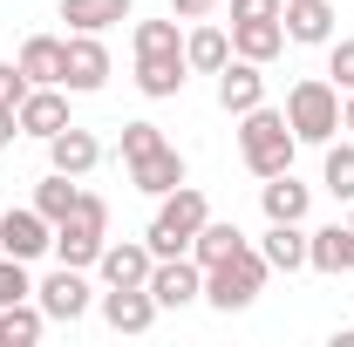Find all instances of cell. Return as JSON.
Wrapping results in <instances>:
<instances>
[{
  "label": "cell",
  "instance_id": "6da1fadb",
  "mask_svg": "<svg viewBox=\"0 0 354 347\" xmlns=\"http://www.w3.org/2000/svg\"><path fill=\"white\" fill-rule=\"evenodd\" d=\"M293 150H300V136L286 123V109H245L239 116V157H245V171L252 177H279L293 171Z\"/></svg>",
  "mask_w": 354,
  "mask_h": 347
},
{
  "label": "cell",
  "instance_id": "7a4b0ae2",
  "mask_svg": "<svg viewBox=\"0 0 354 347\" xmlns=\"http://www.w3.org/2000/svg\"><path fill=\"white\" fill-rule=\"evenodd\" d=\"M205 218H212V205H205V191L177 184V191H164V198H157V218H150L143 245H150L157 259H177V252H191V238L205 232Z\"/></svg>",
  "mask_w": 354,
  "mask_h": 347
},
{
  "label": "cell",
  "instance_id": "3957f363",
  "mask_svg": "<svg viewBox=\"0 0 354 347\" xmlns=\"http://www.w3.org/2000/svg\"><path fill=\"white\" fill-rule=\"evenodd\" d=\"M266 252L259 245H239L232 259H218V265H205V300L218 306V313H245V306L266 293Z\"/></svg>",
  "mask_w": 354,
  "mask_h": 347
},
{
  "label": "cell",
  "instance_id": "277c9868",
  "mask_svg": "<svg viewBox=\"0 0 354 347\" xmlns=\"http://www.w3.org/2000/svg\"><path fill=\"white\" fill-rule=\"evenodd\" d=\"M286 123L300 143H334L341 136V88L327 75H307V82L286 88Z\"/></svg>",
  "mask_w": 354,
  "mask_h": 347
},
{
  "label": "cell",
  "instance_id": "5b68a950",
  "mask_svg": "<svg viewBox=\"0 0 354 347\" xmlns=\"http://www.w3.org/2000/svg\"><path fill=\"white\" fill-rule=\"evenodd\" d=\"M102 245H109V205H102L95 191H82V198H75V212L55 225V259L88 272V265L102 259Z\"/></svg>",
  "mask_w": 354,
  "mask_h": 347
},
{
  "label": "cell",
  "instance_id": "8992f818",
  "mask_svg": "<svg viewBox=\"0 0 354 347\" xmlns=\"http://www.w3.org/2000/svg\"><path fill=\"white\" fill-rule=\"evenodd\" d=\"M0 252H7V259H41V252H55V225H48L35 205L0 212Z\"/></svg>",
  "mask_w": 354,
  "mask_h": 347
},
{
  "label": "cell",
  "instance_id": "52a82bcc",
  "mask_svg": "<svg viewBox=\"0 0 354 347\" xmlns=\"http://www.w3.org/2000/svg\"><path fill=\"white\" fill-rule=\"evenodd\" d=\"M150 300H157V306H191V300H205V265L191 259V252L157 259V265H150Z\"/></svg>",
  "mask_w": 354,
  "mask_h": 347
},
{
  "label": "cell",
  "instance_id": "ba28073f",
  "mask_svg": "<svg viewBox=\"0 0 354 347\" xmlns=\"http://www.w3.org/2000/svg\"><path fill=\"white\" fill-rule=\"evenodd\" d=\"M102 82H109V48H102V35H68L62 88H68V95H95Z\"/></svg>",
  "mask_w": 354,
  "mask_h": 347
},
{
  "label": "cell",
  "instance_id": "9c48e42d",
  "mask_svg": "<svg viewBox=\"0 0 354 347\" xmlns=\"http://www.w3.org/2000/svg\"><path fill=\"white\" fill-rule=\"evenodd\" d=\"M35 300H41L48 320H68V327H75V320L88 313V279H82V265H55L41 286H35Z\"/></svg>",
  "mask_w": 354,
  "mask_h": 347
},
{
  "label": "cell",
  "instance_id": "30bf717a",
  "mask_svg": "<svg viewBox=\"0 0 354 347\" xmlns=\"http://www.w3.org/2000/svg\"><path fill=\"white\" fill-rule=\"evenodd\" d=\"M184 82H191V62H184V48L136 55V88H143L150 102H171V95H184Z\"/></svg>",
  "mask_w": 354,
  "mask_h": 347
},
{
  "label": "cell",
  "instance_id": "8fae6325",
  "mask_svg": "<svg viewBox=\"0 0 354 347\" xmlns=\"http://www.w3.org/2000/svg\"><path fill=\"white\" fill-rule=\"evenodd\" d=\"M150 265H157V252L143 238H116V245H102L95 272H102V286H150Z\"/></svg>",
  "mask_w": 354,
  "mask_h": 347
},
{
  "label": "cell",
  "instance_id": "7c38bea8",
  "mask_svg": "<svg viewBox=\"0 0 354 347\" xmlns=\"http://www.w3.org/2000/svg\"><path fill=\"white\" fill-rule=\"evenodd\" d=\"M266 102V75H259V62H245V55H232L218 68V109L225 116H245V109H259Z\"/></svg>",
  "mask_w": 354,
  "mask_h": 347
},
{
  "label": "cell",
  "instance_id": "4fadbf2b",
  "mask_svg": "<svg viewBox=\"0 0 354 347\" xmlns=\"http://www.w3.org/2000/svg\"><path fill=\"white\" fill-rule=\"evenodd\" d=\"M157 313H164V306L150 300V286H109V293H102V320H109L116 334H150Z\"/></svg>",
  "mask_w": 354,
  "mask_h": 347
},
{
  "label": "cell",
  "instance_id": "5bb4252c",
  "mask_svg": "<svg viewBox=\"0 0 354 347\" xmlns=\"http://www.w3.org/2000/svg\"><path fill=\"white\" fill-rule=\"evenodd\" d=\"M102 164V143H95V130H55L48 136V171H68V177H88Z\"/></svg>",
  "mask_w": 354,
  "mask_h": 347
},
{
  "label": "cell",
  "instance_id": "9a60e30c",
  "mask_svg": "<svg viewBox=\"0 0 354 347\" xmlns=\"http://www.w3.org/2000/svg\"><path fill=\"white\" fill-rule=\"evenodd\" d=\"M14 62H21V75H28L35 88H62V62H68V41H62V35H28Z\"/></svg>",
  "mask_w": 354,
  "mask_h": 347
},
{
  "label": "cell",
  "instance_id": "2e32d148",
  "mask_svg": "<svg viewBox=\"0 0 354 347\" xmlns=\"http://www.w3.org/2000/svg\"><path fill=\"white\" fill-rule=\"evenodd\" d=\"M279 28H286V41H300V48H327L334 41V7L327 0H286Z\"/></svg>",
  "mask_w": 354,
  "mask_h": 347
},
{
  "label": "cell",
  "instance_id": "e0dca14e",
  "mask_svg": "<svg viewBox=\"0 0 354 347\" xmlns=\"http://www.w3.org/2000/svg\"><path fill=\"white\" fill-rule=\"evenodd\" d=\"M21 116V136H55V130H68V88H28V102L14 109Z\"/></svg>",
  "mask_w": 354,
  "mask_h": 347
},
{
  "label": "cell",
  "instance_id": "ac0fdd59",
  "mask_svg": "<svg viewBox=\"0 0 354 347\" xmlns=\"http://www.w3.org/2000/svg\"><path fill=\"white\" fill-rule=\"evenodd\" d=\"M259 205H266V225H300V218H307V205H313V191H307L293 171H279V177H266Z\"/></svg>",
  "mask_w": 354,
  "mask_h": 347
},
{
  "label": "cell",
  "instance_id": "d6986e66",
  "mask_svg": "<svg viewBox=\"0 0 354 347\" xmlns=\"http://www.w3.org/2000/svg\"><path fill=\"white\" fill-rule=\"evenodd\" d=\"M130 184H136V191H150V198H164V191L184 184V157H177L171 143H157V150H143V157L130 164Z\"/></svg>",
  "mask_w": 354,
  "mask_h": 347
},
{
  "label": "cell",
  "instance_id": "ffe728a7",
  "mask_svg": "<svg viewBox=\"0 0 354 347\" xmlns=\"http://www.w3.org/2000/svg\"><path fill=\"white\" fill-rule=\"evenodd\" d=\"M136 0H62V21L68 35H109L116 21H130Z\"/></svg>",
  "mask_w": 354,
  "mask_h": 347
},
{
  "label": "cell",
  "instance_id": "44dd1931",
  "mask_svg": "<svg viewBox=\"0 0 354 347\" xmlns=\"http://www.w3.org/2000/svg\"><path fill=\"white\" fill-rule=\"evenodd\" d=\"M307 265H313V272H354V232H348V225H320V232H307Z\"/></svg>",
  "mask_w": 354,
  "mask_h": 347
},
{
  "label": "cell",
  "instance_id": "7402d4cb",
  "mask_svg": "<svg viewBox=\"0 0 354 347\" xmlns=\"http://www.w3.org/2000/svg\"><path fill=\"white\" fill-rule=\"evenodd\" d=\"M184 62H191V75H218L225 62H232V35L212 28V21L191 28V35H184Z\"/></svg>",
  "mask_w": 354,
  "mask_h": 347
},
{
  "label": "cell",
  "instance_id": "603a6c76",
  "mask_svg": "<svg viewBox=\"0 0 354 347\" xmlns=\"http://www.w3.org/2000/svg\"><path fill=\"white\" fill-rule=\"evenodd\" d=\"M279 48H286V28L279 21H232V55H245V62L266 68Z\"/></svg>",
  "mask_w": 354,
  "mask_h": 347
},
{
  "label": "cell",
  "instance_id": "cb8c5ba5",
  "mask_svg": "<svg viewBox=\"0 0 354 347\" xmlns=\"http://www.w3.org/2000/svg\"><path fill=\"white\" fill-rule=\"evenodd\" d=\"M259 252H266L272 272H300V265H307V232H300V225H266Z\"/></svg>",
  "mask_w": 354,
  "mask_h": 347
},
{
  "label": "cell",
  "instance_id": "d4e9b609",
  "mask_svg": "<svg viewBox=\"0 0 354 347\" xmlns=\"http://www.w3.org/2000/svg\"><path fill=\"white\" fill-rule=\"evenodd\" d=\"M41 327H48L41 300H14V306H0V341H7V347H35V341H41Z\"/></svg>",
  "mask_w": 354,
  "mask_h": 347
},
{
  "label": "cell",
  "instance_id": "484cf974",
  "mask_svg": "<svg viewBox=\"0 0 354 347\" xmlns=\"http://www.w3.org/2000/svg\"><path fill=\"white\" fill-rule=\"evenodd\" d=\"M75 198H82V184H75L68 171H48L41 184H35V212H41L48 225H62V218L75 212Z\"/></svg>",
  "mask_w": 354,
  "mask_h": 347
},
{
  "label": "cell",
  "instance_id": "4316f807",
  "mask_svg": "<svg viewBox=\"0 0 354 347\" xmlns=\"http://www.w3.org/2000/svg\"><path fill=\"white\" fill-rule=\"evenodd\" d=\"M239 245H245V232H239V225H225V218H205V232L191 238V259H198V265H218V259H232Z\"/></svg>",
  "mask_w": 354,
  "mask_h": 347
},
{
  "label": "cell",
  "instance_id": "83f0119b",
  "mask_svg": "<svg viewBox=\"0 0 354 347\" xmlns=\"http://www.w3.org/2000/svg\"><path fill=\"white\" fill-rule=\"evenodd\" d=\"M320 184H327L341 205H354V143H327V171H320Z\"/></svg>",
  "mask_w": 354,
  "mask_h": 347
},
{
  "label": "cell",
  "instance_id": "f1b7e54d",
  "mask_svg": "<svg viewBox=\"0 0 354 347\" xmlns=\"http://www.w3.org/2000/svg\"><path fill=\"white\" fill-rule=\"evenodd\" d=\"M164 48H184L177 14H171V21H136V55H164Z\"/></svg>",
  "mask_w": 354,
  "mask_h": 347
},
{
  "label": "cell",
  "instance_id": "f546056e",
  "mask_svg": "<svg viewBox=\"0 0 354 347\" xmlns=\"http://www.w3.org/2000/svg\"><path fill=\"white\" fill-rule=\"evenodd\" d=\"M14 300H35V279H28V259L0 252V306H14Z\"/></svg>",
  "mask_w": 354,
  "mask_h": 347
},
{
  "label": "cell",
  "instance_id": "4dcf8cb0",
  "mask_svg": "<svg viewBox=\"0 0 354 347\" xmlns=\"http://www.w3.org/2000/svg\"><path fill=\"white\" fill-rule=\"evenodd\" d=\"M327 82L354 95V41H327Z\"/></svg>",
  "mask_w": 354,
  "mask_h": 347
},
{
  "label": "cell",
  "instance_id": "1f68e13d",
  "mask_svg": "<svg viewBox=\"0 0 354 347\" xmlns=\"http://www.w3.org/2000/svg\"><path fill=\"white\" fill-rule=\"evenodd\" d=\"M157 143H164L157 123H123V164H136V157H143V150H157Z\"/></svg>",
  "mask_w": 354,
  "mask_h": 347
},
{
  "label": "cell",
  "instance_id": "d6a6232c",
  "mask_svg": "<svg viewBox=\"0 0 354 347\" xmlns=\"http://www.w3.org/2000/svg\"><path fill=\"white\" fill-rule=\"evenodd\" d=\"M28 75H21V62H0V109H21V102H28Z\"/></svg>",
  "mask_w": 354,
  "mask_h": 347
},
{
  "label": "cell",
  "instance_id": "836d02e7",
  "mask_svg": "<svg viewBox=\"0 0 354 347\" xmlns=\"http://www.w3.org/2000/svg\"><path fill=\"white\" fill-rule=\"evenodd\" d=\"M232 7V21H279L286 14V0H225Z\"/></svg>",
  "mask_w": 354,
  "mask_h": 347
},
{
  "label": "cell",
  "instance_id": "e575fe53",
  "mask_svg": "<svg viewBox=\"0 0 354 347\" xmlns=\"http://www.w3.org/2000/svg\"><path fill=\"white\" fill-rule=\"evenodd\" d=\"M212 7H225V0H171V14H177V21H205Z\"/></svg>",
  "mask_w": 354,
  "mask_h": 347
},
{
  "label": "cell",
  "instance_id": "d590c367",
  "mask_svg": "<svg viewBox=\"0 0 354 347\" xmlns=\"http://www.w3.org/2000/svg\"><path fill=\"white\" fill-rule=\"evenodd\" d=\"M14 136H21V116H14V109H0V150H7Z\"/></svg>",
  "mask_w": 354,
  "mask_h": 347
},
{
  "label": "cell",
  "instance_id": "8d00e7d4",
  "mask_svg": "<svg viewBox=\"0 0 354 347\" xmlns=\"http://www.w3.org/2000/svg\"><path fill=\"white\" fill-rule=\"evenodd\" d=\"M341 130L354 136V95H348V102H341Z\"/></svg>",
  "mask_w": 354,
  "mask_h": 347
},
{
  "label": "cell",
  "instance_id": "74e56055",
  "mask_svg": "<svg viewBox=\"0 0 354 347\" xmlns=\"http://www.w3.org/2000/svg\"><path fill=\"white\" fill-rule=\"evenodd\" d=\"M334 347H354V327H341V334H334Z\"/></svg>",
  "mask_w": 354,
  "mask_h": 347
},
{
  "label": "cell",
  "instance_id": "f35d334b",
  "mask_svg": "<svg viewBox=\"0 0 354 347\" xmlns=\"http://www.w3.org/2000/svg\"><path fill=\"white\" fill-rule=\"evenodd\" d=\"M348 232H354V205H348Z\"/></svg>",
  "mask_w": 354,
  "mask_h": 347
}]
</instances>
